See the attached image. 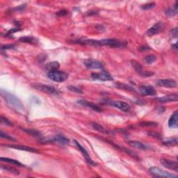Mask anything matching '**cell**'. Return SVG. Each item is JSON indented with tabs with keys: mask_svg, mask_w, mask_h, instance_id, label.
<instances>
[{
	"mask_svg": "<svg viewBox=\"0 0 178 178\" xmlns=\"http://www.w3.org/2000/svg\"><path fill=\"white\" fill-rule=\"evenodd\" d=\"M72 42L73 43L80 44L82 45L95 46V47L106 46V47L114 48H122L125 47L127 45V43H125V42L120 41L115 38H106L97 41V40L86 38H80L73 40Z\"/></svg>",
	"mask_w": 178,
	"mask_h": 178,
	"instance_id": "1",
	"label": "cell"
},
{
	"mask_svg": "<svg viewBox=\"0 0 178 178\" xmlns=\"http://www.w3.org/2000/svg\"><path fill=\"white\" fill-rule=\"evenodd\" d=\"M1 94L8 105H10L18 111H24V106H23V104L13 94L8 93V92L4 91V89L1 90Z\"/></svg>",
	"mask_w": 178,
	"mask_h": 178,
	"instance_id": "2",
	"label": "cell"
},
{
	"mask_svg": "<svg viewBox=\"0 0 178 178\" xmlns=\"http://www.w3.org/2000/svg\"><path fill=\"white\" fill-rule=\"evenodd\" d=\"M47 77L55 82H64L68 78V75L64 71L54 70L49 71Z\"/></svg>",
	"mask_w": 178,
	"mask_h": 178,
	"instance_id": "3",
	"label": "cell"
},
{
	"mask_svg": "<svg viewBox=\"0 0 178 178\" xmlns=\"http://www.w3.org/2000/svg\"><path fill=\"white\" fill-rule=\"evenodd\" d=\"M104 102L113 106V107L118 108L124 112H129L130 111V106L125 102L115 101V100H104Z\"/></svg>",
	"mask_w": 178,
	"mask_h": 178,
	"instance_id": "4",
	"label": "cell"
},
{
	"mask_svg": "<svg viewBox=\"0 0 178 178\" xmlns=\"http://www.w3.org/2000/svg\"><path fill=\"white\" fill-rule=\"evenodd\" d=\"M131 66H133V68H134L136 72H137L139 75H141V77H148L153 76L154 75V72H150V71L144 70L142 65L140 64V63L137 62V61L132 60L131 61Z\"/></svg>",
	"mask_w": 178,
	"mask_h": 178,
	"instance_id": "5",
	"label": "cell"
},
{
	"mask_svg": "<svg viewBox=\"0 0 178 178\" xmlns=\"http://www.w3.org/2000/svg\"><path fill=\"white\" fill-rule=\"evenodd\" d=\"M150 172L152 175H153L155 177H167V178H171V177H177L176 175L173 174V173H168L166 171L162 170L157 168V167L153 166L150 168Z\"/></svg>",
	"mask_w": 178,
	"mask_h": 178,
	"instance_id": "6",
	"label": "cell"
},
{
	"mask_svg": "<svg viewBox=\"0 0 178 178\" xmlns=\"http://www.w3.org/2000/svg\"><path fill=\"white\" fill-rule=\"evenodd\" d=\"M33 87H34L35 89L39 90V91L47 94H51V95H58V94H59V91H58L56 88L51 86L35 84L33 86Z\"/></svg>",
	"mask_w": 178,
	"mask_h": 178,
	"instance_id": "7",
	"label": "cell"
},
{
	"mask_svg": "<svg viewBox=\"0 0 178 178\" xmlns=\"http://www.w3.org/2000/svg\"><path fill=\"white\" fill-rule=\"evenodd\" d=\"M83 64L88 69L91 70H102L104 68L103 64L97 60L87 59L83 61Z\"/></svg>",
	"mask_w": 178,
	"mask_h": 178,
	"instance_id": "8",
	"label": "cell"
},
{
	"mask_svg": "<svg viewBox=\"0 0 178 178\" xmlns=\"http://www.w3.org/2000/svg\"><path fill=\"white\" fill-rule=\"evenodd\" d=\"M91 77L94 80H99L102 81H112L114 79L112 75L106 71H102L101 72L98 73H93V74H91Z\"/></svg>",
	"mask_w": 178,
	"mask_h": 178,
	"instance_id": "9",
	"label": "cell"
},
{
	"mask_svg": "<svg viewBox=\"0 0 178 178\" xmlns=\"http://www.w3.org/2000/svg\"><path fill=\"white\" fill-rule=\"evenodd\" d=\"M42 143H47V142H56V143H59L60 145L62 146H67L70 143V141L68 139L64 137V136L61 135H57L55 137L49 139H41Z\"/></svg>",
	"mask_w": 178,
	"mask_h": 178,
	"instance_id": "10",
	"label": "cell"
},
{
	"mask_svg": "<svg viewBox=\"0 0 178 178\" xmlns=\"http://www.w3.org/2000/svg\"><path fill=\"white\" fill-rule=\"evenodd\" d=\"M75 145H76V146L77 148H78V149L79 150V151H80L81 153H82V154H83V157L85 158V160H86V161L87 162V163H89V164H91V165H92V166H97V163H95V162H94V161L92 160V159L91 158V157H90V155H89V154L88 153V152H87V150L85 149L81 145L80 143H79L78 141H75Z\"/></svg>",
	"mask_w": 178,
	"mask_h": 178,
	"instance_id": "11",
	"label": "cell"
},
{
	"mask_svg": "<svg viewBox=\"0 0 178 178\" xmlns=\"http://www.w3.org/2000/svg\"><path fill=\"white\" fill-rule=\"evenodd\" d=\"M164 25L163 24V22H159L157 23H156L155 24H154L153 26L148 29L146 32V34L148 36H152V35H154L156 34H158L160 31H162V30L164 29Z\"/></svg>",
	"mask_w": 178,
	"mask_h": 178,
	"instance_id": "12",
	"label": "cell"
},
{
	"mask_svg": "<svg viewBox=\"0 0 178 178\" xmlns=\"http://www.w3.org/2000/svg\"><path fill=\"white\" fill-rule=\"evenodd\" d=\"M139 91L143 96H154L157 95V91L152 86H141Z\"/></svg>",
	"mask_w": 178,
	"mask_h": 178,
	"instance_id": "13",
	"label": "cell"
},
{
	"mask_svg": "<svg viewBox=\"0 0 178 178\" xmlns=\"http://www.w3.org/2000/svg\"><path fill=\"white\" fill-rule=\"evenodd\" d=\"M156 84L165 88H175L177 86V82L173 79H159L156 81Z\"/></svg>",
	"mask_w": 178,
	"mask_h": 178,
	"instance_id": "14",
	"label": "cell"
},
{
	"mask_svg": "<svg viewBox=\"0 0 178 178\" xmlns=\"http://www.w3.org/2000/svg\"><path fill=\"white\" fill-rule=\"evenodd\" d=\"M160 162L163 166L166 168L171 169V170L177 171H178V165L176 161H172L170 160H166V159H161Z\"/></svg>",
	"mask_w": 178,
	"mask_h": 178,
	"instance_id": "15",
	"label": "cell"
},
{
	"mask_svg": "<svg viewBox=\"0 0 178 178\" xmlns=\"http://www.w3.org/2000/svg\"><path fill=\"white\" fill-rule=\"evenodd\" d=\"M177 100H178L177 94H171V95L164 96V97H157L155 99L157 102H160V103H167V102H177Z\"/></svg>",
	"mask_w": 178,
	"mask_h": 178,
	"instance_id": "16",
	"label": "cell"
},
{
	"mask_svg": "<svg viewBox=\"0 0 178 178\" xmlns=\"http://www.w3.org/2000/svg\"><path fill=\"white\" fill-rule=\"evenodd\" d=\"M77 102L81 106H86V107L91 108V109L95 111V112H102V109L99 107L97 105H96V104H95L94 103H92V102H88L86 100H79Z\"/></svg>",
	"mask_w": 178,
	"mask_h": 178,
	"instance_id": "17",
	"label": "cell"
},
{
	"mask_svg": "<svg viewBox=\"0 0 178 178\" xmlns=\"http://www.w3.org/2000/svg\"><path fill=\"white\" fill-rule=\"evenodd\" d=\"M5 146H7L8 148H14V149L22 150V151H26L29 152H34V153H38V150L35 148L28 147V146H23V145H6Z\"/></svg>",
	"mask_w": 178,
	"mask_h": 178,
	"instance_id": "18",
	"label": "cell"
},
{
	"mask_svg": "<svg viewBox=\"0 0 178 178\" xmlns=\"http://www.w3.org/2000/svg\"><path fill=\"white\" fill-rule=\"evenodd\" d=\"M128 143L129 146H131V147L137 148V149H139V150H147L151 148V147L147 145V144L143 143L140 141H128Z\"/></svg>",
	"mask_w": 178,
	"mask_h": 178,
	"instance_id": "19",
	"label": "cell"
},
{
	"mask_svg": "<svg viewBox=\"0 0 178 178\" xmlns=\"http://www.w3.org/2000/svg\"><path fill=\"white\" fill-rule=\"evenodd\" d=\"M168 127L171 128H177L178 127V112L177 111L171 115L168 120Z\"/></svg>",
	"mask_w": 178,
	"mask_h": 178,
	"instance_id": "20",
	"label": "cell"
},
{
	"mask_svg": "<svg viewBox=\"0 0 178 178\" xmlns=\"http://www.w3.org/2000/svg\"><path fill=\"white\" fill-rule=\"evenodd\" d=\"M91 126L93 128L95 129V130L99 131L100 133L104 134H112L109 131H108L106 128H104L103 126H102L101 125L98 124L97 123H91Z\"/></svg>",
	"mask_w": 178,
	"mask_h": 178,
	"instance_id": "21",
	"label": "cell"
},
{
	"mask_svg": "<svg viewBox=\"0 0 178 178\" xmlns=\"http://www.w3.org/2000/svg\"><path fill=\"white\" fill-rule=\"evenodd\" d=\"M0 160L1 162H6V163H9V164H13L15 166H17L18 167H24V165L22 164V163L19 162V161L13 160V159H10V158H6V157H1L0 158Z\"/></svg>",
	"mask_w": 178,
	"mask_h": 178,
	"instance_id": "22",
	"label": "cell"
},
{
	"mask_svg": "<svg viewBox=\"0 0 178 178\" xmlns=\"http://www.w3.org/2000/svg\"><path fill=\"white\" fill-rule=\"evenodd\" d=\"M22 131H25V132L29 134V135L32 136V137H38V138H41V134L40 131L35 130V129H26V128H21Z\"/></svg>",
	"mask_w": 178,
	"mask_h": 178,
	"instance_id": "23",
	"label": "cell"
},
{
	"mask_svg": "<svg viewBox=\"0 0 178 178\" xmlns=\"http://www.w3.org/2000/svg\"><path fill=\"white\" fill-rule=\"evenodd\" d=\"M177 13V3L175 2V6L173 8H167L165 11V13L168 17H173L175 16Z\"/></svg>",
	"mask_w": 178,
	"mask_h": 178,
	"instance_id": "24",
	"label": "cell"
},
{
	"mask_svg": "<svg viewBox=\"0 0 178 178\" xmlns=\"http://www.w3.org/2000/svg\"><path fill=\"white\" fill-rule=\"evenodd\" d=\"M143 61L146 64H152L157 61V56L154 55V54H150V55L146 56V57L144 58Z\"/></svg>",
	"mask_w": 178,
	"mask_h": 178,
	"instance_id": "25",
	"label": "cell"
},
{
	"mask_svg": "<svg viewBox=\"0 0 178 178\" xmlns=\"http://www.w3.org/2000/svg\"><path fill=\"white\" fill-rule=\"evenodd\" d=\"M19 41L23 42V43H36L37 41L35 38L33 37H30V36H24L22 37L19 39Z\"/></svg>",
	"mask_w": 178,
	"mask_h": 178,
	"instance_id": "26",
	"label": "cell"
},
{
	"mask_svg": "<svg viewBox=\"0 0 178 178\" xmlns=\"http://www.w3.org/2000/svg\"><path fill=\"white\" fill-rule=\"evenodd\" d=\"M163 143L166 146H177V138H170L163 141Z\"/></svg>",
	"mask_w": 178,
	"mask_h": 178,
	"instance_id": "27",
	"label": "cell"
},
{
	"mask_svg": "<svg viewBox=\"0 0 178 178\" xmlns=\"http://www.w3.org/2000/svg\"><path fill=\"white\" fill-rule=\"evenodd\" d=\"M58 68H59V64L56 61L51 62L46 66V68H47V70H49V71L57 70Z\"/></svg>",
	"mask_w": 178,
	"mask_h": 178,
	"instance_id": "28",
	"label": "cell"
},
{
	"mask_svg": "<svg viewBox=\"0 0 178 178\" xmlns=\"http://www.w3.org/2000/svg\"><path fill=\"white\" fill-rule=\"evenodd\" d=\"M1 168L3 169V170H5L6 171H8V172L11 173H13L15 175H18L20 174V173H19V171L17 170L16 168H12V167H10V166H1Z\"/></svg>",
	"mask_w": 178,
	"mask_h": 178,
	"instance_id": "29",
	"label": "cell"
},
{
	"mask_svg": "<svg viewBox=\"0 0 178 178\" xmlns=\"http://www.w3.org/2000/svg\"><path fill=\"white\" fill-rule=\"evenodd\" d=\"M116 87L119 88V89H126V90H128V91H135V90L133 89V88H131L130 86H127L126 84H125V83H116Z\"/></svg>",
	"mask_w": 178,
	"mask_h": 178,
	"instance_id": "30",
	"label": "cell"
},
{
	"mask_svg": "<svg viewBox=\"0 0 178 178\" xmlns=\"http://www.w3.org/2000/svg\"><path fill=\"white\" fill-rule=\"evenodd\" d=\"M0 137H1V138H4V139H6L10 140V141H16V140L13 137H12L11 136L7 134H6V133L3 132V131H0Z\"/></svg>",
	"mask_w": 178,
	"mask_h": 178,
	"instance_id": "31",
	"label": "cell"
},
{
	"mask_svg": "<svg viewBox=\"0 0 178 178\" xmlns=\"http://www.w3.org/2000/svg\"><path fill=\"white\" fill-rule=\"evenodd\" d=\"M140 125L143 127H154L157 125V123L154 122H141Z\"/></svg>",
	"mask_w": 178,
	"mask_h": 178,
	"instance_id": "32",
	"label": "cell"
},
{
	"mask_svg": "<svg viewBox=\"0 0 178 178\" xmlns=\"http://www.w3.org/2000/svg\"><path fill=\"white\" fill-rule=\"evenodd\" d=\"M156 4L153 3V2H152V3H148L145 4V5H143L141 6V8L143 10H149V9H151L152 8H154Z\"/></svg>",
	"mask_w": 178,
	"mask_h": 178,
	"instance_id": "33",
	"label": "cell"
},
{
	"mask_svg": "<svg viewBox=\"0 0 178 178\" xmlns=\"http://www.w3.org/2000/svg\"><path fill=\"white\" fill-rule=\"evenodd\" d=\"M1 121L2 124L7 125V126H13V123L9 120H8L7 118H5V117L1 116Z\"/></svg>",
	"mask_w": 178,
	"mask_h": 178,
	"instance_id": "34",
	"label": "cell"
},
{
	"mask_svg": "<svg viewBox=\"0 0 178 178\" xmlns=\"http://www.w3.org/2000/svg\"><path fill=\"white\" fill-rule=\"evenodd\" d=\"M16 47V45L14 44H8V45H2L1 47V51H5V50H7L8 49H13Z\"/></svg>",
	"mask_w": 178,
	"mask_h": 178,
	"instance_id": "35",
	"label": "cell"
},
{
	"mask_svg": "<svg viewBox=\"0 0 178 178\" xmlns=\"http://www.w3.org/2000/svg\"><path fill=\"white\" fill-rule=\"evenodd\" d=\"M68 89H70V91L75 92V93H82V91H81L80 89H78V88L75 87V86H68Z\"/></svg>",
	"mask_w": 178,
	"mask_h": 178,
	"instance_id": "36",
	"label": "cell"
},
{
	"mask_svg": "<svg viewBox=\"0 0 178 178\" xmlns=\"http://www.w3.org/2000/svg\"><path fill=\"white\" fill-rule=\"evenodd\" d=\"M148 135L151 136V137H154V138H156V139H161V136L160 134L154 132V131H149V132H148Z\"/></svg>",
	"mask_w": 178,
	"mask_h": 178,
	"instance_id": "37",
	"label": "cell"
},
{
	"mask_svg": "<svg viewBox=\"0 0 178 178\" xmlns=\"http://www.w3.org/2000/svg\"><path fill=\"white\" fill-rule=\"evenodd\" d=\"M20 29L19 28V27H16V28H13V29H10V31H8V33H6V36H8V35L13 34V33L14 32H16V31H20Z\"/></svg>",
	"mask_w": 178,
	"mask_h": 178,
	"instance_id": "38",
	"label": "cell"
},
{
	"mask_svg": "<svg viewBox=\"0 0 178 178\" xmlns=\"http://www.w3.org/2000/svg\"><path fill=\"white\" fill-rule=\"evenodd\" d=\"M25 6H26V4H23V5H20L18 6V7L13 8V10L15 11H22V10H24Z\"/></svg>",
	"mask_w": 178,
	"mask_h": 178,
	"instance_id": "39",
	"label": "cell"
},
{
	"mask_svg": "<svg viewBox=\"0 0 178 178\" xmlns=\"http://www.w3.org/2000/svg\"><path fill=\"white\" fill-rule=\"evenodd\" d=\"M68 10H61L57 13V16H64L66 14H68Z\"/></svg>",
	"mask_w": 178,
	"mask_h": 178,
	"instance_id": "40",
	"label": "cell"
},
{
	"mask_svg": "<svg viewBox=\"0 0 178 178\" xmlns=\"http://www.w3.org/2000/svg\"><path fill=\"white\" fill-rule=\"evenodd\" d=\"M150 48L149 47H148V46H142L141 47H140V52H144V51H146V50H149Z\"/></svg>",
	"mask_w": 178,
	"mask_h": 178,
	"instance_id": "41",
	"label": "cell"
},
{
	"mask_svg": "<svg viewBox=\"0 0 178 178\" xmlns=\"http://www.w3.org/2000/svg\"><path fill=\"white\" fill-rule=\"evenodd\" d=\"M171 34L173 35V37H177V28L175 27V29H173L172 30V33Z\"/></svg>",
	"mask_w": 178,
	"mask_h": 178,
	"instance_id": "42",
	"label": "cell"
},
{
	"mask_svg": "<svg viewBox=\"0 0 178 178\" xmlns=\"http://www.w3.org/2000/svg\"><path fill=\"white\" fill-rule=\"evenodd\" d=\"M157 111L159 112V113H163L165 111V109L164 107H159Z\"/></svg>",
	"mask_w": 178,
	"mask_h": 178,
	"instance_id": "43",
	"label": "cell"
},
{
	"mask_svg": "<svg viewBox=\"0 0 178 178\" xmlns=\"http://www.w3.org/2000/svg\"><path fill=\"white\" fill-rule=\"evenodd\" d=\"M173 47H174L175 49V50H177V43L173 44Z\"/></svg>",
	"mask_w": 178,
	"mask_h": 178,
	"instance_id": "44",
	"label": "cell"
}]
</instances>
